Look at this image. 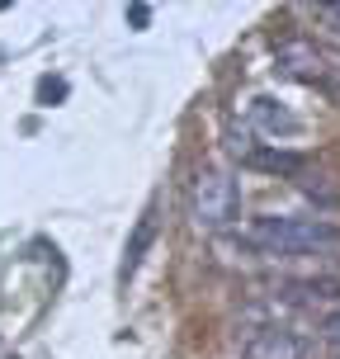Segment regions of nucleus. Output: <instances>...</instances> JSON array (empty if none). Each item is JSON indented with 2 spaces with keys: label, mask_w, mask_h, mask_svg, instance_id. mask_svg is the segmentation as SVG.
<instances>
[{
  "label": "nucleus",
  "mask_w": 340,
  "mask_h": 359,
  "mask_svg": "<svg viewBox=\"0 0 340 359\" xmlns=\"http://www.w3.org/2000/svg\"><path fill=\"white\" fill-rule=\"evenodd\" d=\"M322 336L340 345V312H326V317H322Z\"/></svg>",
  "instance_id": "nucleus-8"
},
{
  "label": "nucleus",
  "mask_w": 340,
  "mask_h": 359,
  "mask_svg": "<svg viewBox=\"0 0 340 359\" xmlns=\"http://www.w3.org/2000/svg\"><path fill=\"white\" fill-rule=\"evenodd\" d=\"M189 213L203 232H222L232 227L236 213H241V184H236L227 170H198L194 175V189H189Z\"/></svg>",
  "instance_id": "nucleus-2"
},
{
  "label": "nucleus",
  "mask_w": 340,
  "mask_h": 359,
  "mask_svg": "<svg viewBox=\"0 0 340 359\" xmlns=\"http://www.w3.org/2000/svg\"><path fill=\"white\" fill-rule=\"evenodd\" d=\"M151 227H156V222H151V213L142 217V222H137V236H132V241H128V260H123V279H132V269H137V260H142V251H147V241H151Z\"/></svg>",
  "instance_id": "nucleus-6"
},
{
  "label": "nucleus",
  "mask_w": 340,
  "mask_h": 359,
  "mask_svg": "<svg viewBox=\"0 0 340 359\" xmlns=\"http://www.w3.org/2000/svg\"><path fill=\"white\" fill-rule=\"evenodd\" d=\"M255 123H265L269 133H298V118L284 114V109H274V100H255Z\"/></svg>",
  "instance_id": "nucleus-5"
},
{
  "label": "nucleus",
  "mask_w": 340,
  "mask_h": 359,
  "mask_svg": "<svg viewBox=\"0 0 340 359\" xmlns=\"http://www.w3.org/2000/svg\"><path fill=\"white\" fill-rule=\"evenodd\" d=\"M241 241L260 255H312V251H331L340 246V232L322 217H255L241 232Z\"/></svg>",
  "instance_id": "nucleus-1"
},
{
  "label": "nucleus",
  "mask_w": 340,
  "mask_h": 359,
  "mask_svg": "<svg viewBox=\"0 0 340 359\" xmlns=\"http://www.w3.org/2000/svg\"><path fill=\"white\" fill-rule=\"evenodd\" d=\"M38 95H43V100H62V95H67V86H62V81H43V86H38Z\"/></svg>",
  "instance_id": "nucleus-9"
},
{
  "label": "nucleus",
  "mask_w": 340,
  "mask_h": 359,
  "mask_svg": "<svg viewBox=\"0 0 340 359\" xmlns=\"http://www.w3.org/2000/svg\"><path fill=\"white\" fill-rule=\"evenodd\" d=\"M317 15H322L326 24H336V29H340V5H322V10H317Z\"/></svg>",
  "instance_id": "nucleus-10"
},
{
  "label": "nucleus",
  "mask_w": 340,
  "mask_h": 359,
  "mask_svg": "<svg viewBox=\"0 0 340 359\" xmlns=\"http://www.w3.org/2000/svg\"><path fill=\"white\" fill-rule=\"evenodd\" d=\"M241 355L246 359H307V341L298 331H288V326H260V331L246 336Z\"/></svg>",
  "instance_id": "nucleus-4"
},
{
  "label": "nucleus",
  "mask_w": 340,
  "mask_h": 359,
  "mask_svg": "<svg viewBox=\"0 0 340 359\" xmlns=\"http://www.w3.org/2000/svg\"><path fill=\"white\" fill-rule=\"evenodd\" d=\"M274 72L279 76H293V81H307V86H322L336 76V57L317 48L312 38H288L274 48Z\"/></svg>",
  "instance_id": "nucleus-3"
},
{
  "label": "nucleus",
  "mask_w": 340,
  "mask_h": 359,
  "mask_svg": "<svg viewBox=\"0 0 340 359\" xmlns=\"http://www.w3.org/2000/svg\"><path fill=\"white\" fill-rule=\"evenodd\" d=\"M128 24L132 29H147L151 24V5H128Z\"/></svg>",
  "instance_id": "nucleus-7"
}]
</instances>
